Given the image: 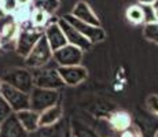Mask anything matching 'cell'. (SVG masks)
<instances>
[{
    "label": "cell",
    "instance_id": "1",
    "mask_svg": "<svg viewBox=\"0 0 158 137\" xmlns=\"http://www.w3.org/2000/svg\"><path fill=\"white\" fill-rule=\"evenodd\" d=\"M43 34L44 29L32 26L30 22L25 23V25H19V32L15 38V52L25 59Z\"/></svg>",
    "mask_w": 158,
    "mask_h": 137
},
{
    "label": "cell",
    "instance_id": "2",
    "mask_svg": "<svg viewBox=\"0 0 158 137\" xmlns=\"http://www.w3.org/2000/svg\"><path fill=\"white\" fill-rule=\"evenodd\" d=\"M52 60V59H51ZM51 60L44 65L43 67L39 69H33V82H35V87L39 88H44V89H62L65 87V82L62 81L59 73H58V67H51L50 63Z\"/></svg>",
    "mask_w": 158,
    "mask_h": 137
},
{
    "label": "cell",
    "instance_id": "3",
    "mask_svg": "<svg viewBox=\"0 0 158 137\" xmlns=\"http://www.w3.org/2000/svg\"><path fill=\"white\" fill-rule=\"evenodd\" d=\"M2 81L11 87L21 89L26 93H30L32 88L35 87L33 82V71H30L29 67H14L10 69L2 75Z\"/></svg>",
    "mask_w": 158,
    "mask_h": 137
},
{
    "label": "cell",
    "instance_id": "4",
    "mask_svg": "<svg viewBox=\"0 0 158 137\" xmlns=\"http://www.w3.org/2000/svg\"><path fill=\"white\" fill-rule=\"evenodd\" d=\"M52 54H54L52 50H51L47 38L43 34L39 38V41L35 44V47L32 48V51L28 54V56L25 58L26 67H29L30 70L43 67L44 65H47L52 59Z\"/></svg>",
    "mask_w": 158,
    "mask_h": 137
},
{
    "label": "cell",
    "instance_id": "5",
    "mask_svg": "<svg viewBox=\"0 0 158 137\" xmlns=\"http://www.w3.org/2000/svg\"><path fill=\"white\" fill-rule=\"evenodd\" d=\"M30 97V108L33 111L41 112L43 110L59 103L60 93L56 89H44V88L33 87L29 93Z\"/></svg>",
    "mask_w": 158,
    "mask_h": 137
},
{
    "label": "cell",
    "instance_id": "6",
    "mask_svg": "<svg viewBox=\"0 0 158 137\" xmlns=\"http://www.w3.org/2000/svg\"><path fill=\"white\" fill-rule=\"evenodd\" d=\"M0 95L7 100V103L10 104V107L13 108L14 112H18L21 110L30 108V97L29 93L23 92L21 89L11 87V85L3 82L2 88H0Z\"/></svg>",
    "mask_w": 158,
    "mask_h": 137
},
{
    "label": "cell",
    "instance_id": "7",
    "mask_svg": "<svg viewBox=\"0 0 158 137\" xmlns=\"http://www.w3.org/2000/svg\"><path fill=\"white\" fill-rule=\"evenodd\" d=\"M63 18H65L73 27H76L81 34L85 36L92 44L101 42L106 38V33L101 26H94V25H89V23H85V22H83V21L77 19L76 17H73L72 14H66Z\"/></svg>",
    "mask_w": 158,
    "mask_h": 137
},
{
    "label": "cell",
    "instance_id": "8",
    "mask_svg": "<svg viewBox=\"0 0 158 137\" xmlns=\"http://www.w3.org/2000/svg\"><path fill=\"white\" fill-rule=\"evenodd\" d=\"M52 59L55 60L58 66H74L81 65L83 60V51L77 48L76 45L66 44L62 48L54 51Z\"/></svg>",
    "mask_w": 158,
    "mask_h": 137
},
{
    "label": "cell",
    "instance_id": "9",
    "mask_svg": "<svg viewBox=\"0 0 158 137\" xmlns=\"http://www.w3.org/2000/svg\"><path fill=\"white\" fill-rule=\"evenodd\" d=\"M58 23H59L60 29L63 30V33H65L66 40H68V44L76 45V47L80 48L83 52H84V51H88L91 48L92 42L88 40V38L84 34H81V33L78 32L76 27H73L63 17L58 19Z\"/></svg>",
    "mask_w": 158,
    "mask_h": 137
},
{
    "label": "cell",
    "instance_id": "10",
    "mask_svg": "<svg viewBox=\"0 0 158 137\" xmlns=\"http://www.w3.org/2000/svg\"><path fill=\"white\" fill-rule=\"evenodd\" d=\"M58 73H59L62 81L65 85L69 87H76L87 80L88 71L84 66L74 65V66H58Z\"/></svg>",
    "mask_w": 158,
    "mask_h": 137
},
{
    "label": "cell",
    "instance_id": "11",
    "mask_svg": "<svg viewBox=\"0 0 158 137\" xmlns=\"http://www.w3.org/2000/svg\"><path fill=\"white\" fill-rule=\"evenodd\" d=\"M44 37L47 38L48 44H50L51 50L56 51L59 48H62L63 45L68 44V40H66V36L63 33V30L60 29L59 23L56 22H50L47 26L44 27Z\"/></svg>",
    "mask_w": 158,
    "mask_h": 137
},
{
    "label": "cell",
    "instance_id": "12",
    "mask_svg": "<svg viewBox=\"0 0 158 137\" xmlns=\"http://www.w3.org/2000/svg\"><path fill=\"white\" fill-rule=\"evenodd\" d=\"M29 133L23 129L15 112L0 123V137H28Z\"/></svg>",
    "mask_w": 158,
    "mask_h": 137
},
{
    "label": "cell",
    "instance_id": "13",
    "mask_svg": "<svg viewBox=\"0 0 158 137\" xmlns=\"http://www.w3.org/2000/svg\"><path fill=\"white\" fill-rule=\"evenodd\" d=\"M70 14L85 23H89V25H94V26H101L99 18L96 17L95 13L92 11V8L89 7V4L85 2H78L77 4L73 7Z\"/></svg>",
    "mask_w": 158,
    "mask_h": 137
},
{
    "label": "cell",
    "instance_id": "14",
    "mask_svg": "<svg viewBox=\"0 0 158 137\" xmlns=\"http://www.w3.org/2000/svg\"><path fill=\"white\" fill-rule=\"evenodd\" d=\"M63 108L59 103L39 112V126H52L62 118Z\"/></svg>",
    "mask_w": 158,
    "mask_h": 137
},
{
    "label": "cell",
    "instance_id": "15",
    "mask_svg": "<svg viewBox=\"0 0 158 137\" xmlns=\"http://www.w3.org/2000/svg\"><path fill=\"white\" fill-rule=\"evenodd\" d=\"M17 118L19 119L21 125L23 126V129L28 133L33 132L39 127V112L33 111L32 108H26V110H21V111L15 112Z\"/></svg>",
    "mask_w": 158,
    "mask_h": 137
},
{
    "label": "cell",
    "instance_id": "16",
    "mask_svg": "<svg viewBox=\"0 0 158 137\" xmlns=\"http://www.w3.org/2000/svg\"><path fill=\"white\" fill-rule=\"evenodd\" d=\"M109 122H110L111 127H113L114 130H117V132L121 133L125 129H128L131 125H132V117H131L129 112L120 110V111H115L111 114Z\"/></svg>",
    "mask_w": 158,
    "mask_h": 137
},
{
    "label": "cell",
    "instance_id": "17",
    "mask_svg": "<svg viewBox=\"0 0 158 137\" xmlns=\"http://www.w3.org/2000/svg\"><path fill=\"white\" fill-rule=\"evenodd\" d=\"M51 15L47 13V11L41 10L39 7H35L32 11V17H30V25L35 27H40V29H44L45 26L50 23Z\"/></svg>",
    "mask_w": 158,
    "mask_h": 137
},
{
    "label": "cell",
    "instance_id": "18",
    "mask_svg": "<svg viewBox=\"0 0 158 137\" xmlns=\"http://www.w3.org/2000/svg\"><path fill=\"white\" fill-rule=\"evenodd\" d=\"M35 8L33 4H29V6H17V8L13 11V17L15 19V22L18 25H25L30 21V17H32V11Z\"/></svg>",
    "mask_w": 158,
    "mask_h": 137
},
{
    "label": "cell",
    "instance_id": "19",
    "mask_svg": "<svg viewBox=\"0 0 158 137\" xmlns=\"http://www.w3.org/2000/svg\"><path fill=\"white\" fill-rule=\"evenodd\" d=\"M125 17H127V21L129 23H132V25L144 23V11L140 4H133L127 8Z\"/></svg>",
    "mask_w": 158,
    "mask_h": 137
},
{
    "label": "cell",
    "instance_id": "20",
    "mask_svg": "<svg viewBox=\"0 0 158 137\" xmlns=\"http://www.w3.org/2000/svg\"><path fill=\"white\" fill-rule=\"evenodd\" d=\"M143 36L147 41L158 44V22H147L143 26Z\"/></svg>",
    "mask_w": 158,
    "mask_h": 137
},
{
    "label": "cell",
    "instance_id": "21",
    "mask_svg": "<svg viewBox=\"0 0 158 137\" xmlns=\"http://www.w3.org/2000/svg\"><path fill=\"white\" fill-rule=\"evenodd\" d=\"M33 6L47 11L50 15H52V13L58 8V6H59V0H39L37 4H33Z\"/></svg>",
    "mask_w": 158,
    "mask_h": 137
},
{
    "label": "cell",
    "instance_id": "22",
    "mask_svg": "<svg viewBox=\"0 0 158 137\" xmlns=\"http://www.w3.org/2000/svg\"><path fill=\"white\" fill-rule=\"evenodd\" d=\"M55 136V130L52 126H39L36 130L29 133L28 137H54Z\"/></svg>",
    "mask_w": 158,
    "mask_h": 137
},
{
    "label": "cell",
    "instance_id": "23",
    "mask_svg": "<svg viewBox=\"0 0 158 137\" xmlns=\"http://www.w3.org/2000/svg\"><path fill=\"white\" fill-rule=\"evenodd\" d=\"M13 112H14L13 108L10 107V104L7 103V100L0 95V123H2L7 117H10Z\"/></svg>",
    "mask_w": 158,
    "mask_h": 137
},
{
    "label": "cell",
    "instance_id": "24",
    "mask_svg": "<svg viewBox=\"0 0 158 137\" xmlns=\"http://www.w3.org/2000/svg\"><path fill=\"white\" fill-rule=\"evenodd\" d=\"M0 6H2V11L4 14H11L17 8L18 3H17V0H3L0 3Z\"/></svg>",
    "mask_w": 158,
    "mask_h": 137
},
{
    "label": "cell",
    "instance_id": "25",
    "mask_svg": "<svg viewBox=\"0 0 158 137\" xmlns=\"http://www.w3.org/2000/svg\"><path fill=\"white\" fill-rule=\"evenodd\" d=\"M121 137H142V133H140V130H139V127L131 125L128 129L121 132Z\"/></svg>",
    "mask_w": 158,
    "mask_h": 137
},
{
    "label": "cell",
    "instance_id": "26",
    "mask_svg": "<svg viewBox=\"0 0 158 137\" xmlns=\"http://www.w3.org/2000/svg\"><path fill=\"white\" fill-rule=\"evenodd\" d=\"M142 7H143V11H144V23L154 22L156 18H154V7L153 6H142Z\"/></svg>",
    "mask_w": 158,
    "mask_h": 137
},
{
    "label": "cell",
    "instance_id": "27",
    "mask_svg": "<svg viewBox=\"0 0 158 137\" xmlns=\"http://www.w3.org/2000/svg\"><path fill=\"white\" fill-rule=\"evenodd\" d=\"M147 107L153 114L158 115V96L153 95L147 99Z\"/></svg>",
    "mask_w": 158,
    "mask_h": 137
},
{
    "label": "cell",
    "instance_id": "28",
    "mask_svg": "<svg viewBox=\"0 0 158 137\" xmlns=\"http://www.w3.org/2000/svg\"><path fill=\"white\" fill-rule=\"evenodd\" d=\"M154 2H156V0H138V3L142 6H153Z\"/></svg>",
    "mask_w": 158,
    "mask_h": 137
},
{
    "label": "cell",
    "instance_id": "29",
    "mask_svg": "<svg viewBox=\"0 0 158 137\" xmlns=\"http://www.w3.org/2000/svg\"><path fill=\"white\" fill-rule=\"evenodd\" d=\"M18 6H29L33 4V0H17Z\"/></svg>",
    "mask_w": 158,
    "mask_h": 137
},
{
    "label": "cell",
    "instance_id": "30",
    "mask_svg": "<svg viewBox=\"0 0 158 137\" xmlns=\"http://www.w3.org/2000/svg\"><path fill=\"white\" fill-rule=\"evenodd\" d=\"M154 18H156V21L158 22V7H154Z\"/></svg>",
    "mask_w": 158,
    "mask_h": 137
},
{
    "label": "cell",
    "instance_id": "31",
    "mask_svg": "<svg viewBox=\"0 0 158 137\" xmlns=\"http://www.w3.org/2000/svg\"><path fill=\"white\" fill-rule=\"evenodd\" d=\"M153 7H158V0H156V2H154V4H153Z\"/></svg>",
    "mask_w": 158,
    "mask_h": 137
},
{
    "label": "cell",
    "instance_id": "32",
    "mask_svg": "<svg viewBox=\"0 0 158 137\" xmlns=\"http://www.w3.org/2000/svg\"><path fill=\"white\" fill-rule=\"evenodd\" d=\"M3 14H4V13L2 11V6H0V15H3Z\"/></svg>",
    "mask_w": 158,
    "mask_h": 137
},
{
    "label": "cell",
    "instance_id": "33",
    "mask_svg": "<svg viewBox=\"0 0 158 137\" xmlns=\"http://www.w3.org/2000/svg\"><path fill=\"white\" fill-rule=\"evenodd\" d=\"M2 84H3V81H2V78H0V88H2Z\"/></svg>",
    "mask_w": 158,
    "mask_h": 137
},
{
    "label": "cell",
    "instance_id": "34",
    "mask_svg": "<svg viewBox=\"0 0 158 137\" xmlns=\"http://www.w3.org/2000/svg\"><path fill=\"white\" fill-rule=\"evenodd\" d=\"M154 137H158V130H157V133H156V135H154Z\"/></svg>",
    "mask_w": 158,
    "mask_h": 137
},
{
    "label": "cell",
    "instance_id": "35",
    "mask_svg": "<svg viewBox=\"0 0 158 137\" xmlns=\"http://www.w3.org/2000/svg\"><path fill=\"white\" fill-rule=\"evenodd\" d=\"M2 51H3V50H2V47H0V52H2Z\"/></svg>",
    "mask_w": 158,
    "mask_h": 137
},
{
    "label": "cell",
    "instance_id": "36",
    "mask_svg": "<svg viewBox=\"0 0 158 137\" xmlns=\"http://www.w3.org/2000/svg\"><path fill=\"white\" fill-rule=\"evenodd\" d=\"M2 2H3V0H0V3H2Z\"/></svg>",
    "mask_w": 158,
    "mask_h": 137
}]
</instances>
